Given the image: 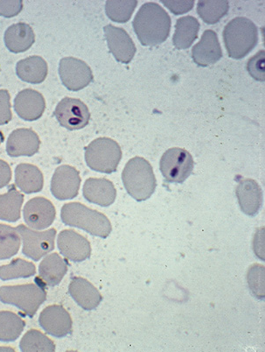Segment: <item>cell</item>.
I'll return each instance as SVG.
<instances>
[{
  "label": "cell",
  "instance_id": "e0dca14e",
  "mask_svg": "<svg viewBox=\"0 0 265 352\" xmlns=\"http://www.w3.org/2000/svg\"><path fill=\"white\" fill-rule=\"evenodd\" d=\"M40 146V138L36 133L32 129L21 128L9 135L6 152L10 157H31L39 151Z\"/></svg>",
  "mask_w": 265,
  "mask_h": 352
},
{
  "label": "cell",
  "instance_id": "44dd1931",
  "mask_svg": "<svg viewBox=\"0 0 265 352\" xmlns=\"http://www.w3.org/2000/svg\"><path fill=\"white\" fill-rule=\"evenodd\" d=\"M69 292L76 302L85 310L97 309L103 300L97 287L82 277L73 278L69 286Z\"/></svg>",
  "mask_w": 265,
  "mask_h": 352
},
{
  "label": "cell",
  "instance_id": "7a4b0ae2",
  "mask_svg": "<svg viewBox=\"0 0 265 352\" xmlns=\"http://www.w3.org/2000/svg\"><path fill=\"white\" fill-rule=\"evenodd\" d=\"M60 219L64 225L78 227L99 238L106 239L113 232L111 221L104 214L80 203L64 204Z\"/></svg>",
  "mask_w": 265,
  "mask_h": 352
},
{
  "label": "cell",
  "instance_id": "8fae6325",
  "mask_svg": "<svg viewBox=\"0 0 265 352\" xmlns=\"http://www.w3.org/2000/svg\"><path fill=\"white\" fill-rule=\"evenodd\" d=\"M81 177L74 166L62 165L54 171L51 181V192L56 199L63 201L73 199L78 196Z\"/></svg>",
  "mask_w": 265,
  "mask_h": 352
},
{
  "label": "cell",
  "instance_id": "3957f363",
  "mask_svg": "<svg viewBox=\"0 0 265 352\" xmlns=\"http://www.w3.org/2000/svg\"><path fill=\"white\" fill-rule=\"evenodd\" d=\"M122 180L128 194L138 201L149 199L157 186L152 165L142 157H134L127 162Z\"/></svg>",
  "mask_w": 265,
  "mask_h": 352
},
{
  "label": "cell",
  "instance_id": "ab89813d",
  "mask_svg": "<svg viewBox=\"0 0 265 352\" xmlns=\"http://www.w3.org/2000/svg\"><path fill=\"white\" fill-rule=\"evenodd\" d=\"M3 142H4V136H3V134L0 133V145H1Z\"/></svg>",
  "mask_w": 265,
  "mask_h": 352
},
{
  "label": "cell",
  "instance_id": "30bf717a",
  "mask_svg": "<svg viewBox=\"0 0 265 352\" xmlns=\"http://www.w3.org/2000/svg\"><path fill=\"white\" fill-rule=\"evenodd\" d=\"M59 75L63 85L72 91H81L93 81V74L88 64L75 57L60 60Z\"/></svg>",
  "mask_w": 265,
  "mask_h": 352
},
{
  "label": "cell",
  "instance_id": "f35d334b",
  "mask_svg": "<svg viewBox=\"0 0 265 352\" xmlns=\"http://www.w3.org/2000/svg\"><path fill=\"white\" fill-rule=\"evenodd\" d=\"M12 180V169L8 162L0 160V188L8 186Z\"/></svg>",
  "mask_w": 265,
  "mask_h": 352
},
{
  "label": "cell",
  "instance_id": "9a60e30c",
  "mask_svg": "<svg viewBox=\"0 0 265 352\" xmlns=\"http://www.w3.org/2000/svg\"><path fill=\"white\" fill-rule=\"evenodd\" d=\"M108 50L117 62L130 63L135 56L137 47L132 38L124 28L107 25L104 28Z\"/></svg>",
  "mask_w": 265,
  "mask_h": 352
},
{
  "label": "cell",
  "instance_id": "d6a6232c",
  "mask_svg": "<svg viewBox=\"0 0 265 352\" xmlns=\"http://www.w3.org/2000/svg\"><path fill=\"white\" fill-rule=\"evenodd\" d=\"M138 6V1H107L105 12L108 18L117 23H126L132 18L134 10Z\"/></svg>",
  "mask_w": 265,
  "mask_h": 352
},
{
  "label": "cell",
  "instance_id": "f1b7e54d",
  "mask_svg": "<svg viewBox=\"0 0 265 352\" xmlns=\"http://www.w3.org/2000/svg\"><path fill=\"white\" fill-rule=\"evenodd\" d=\"M21 235L10 226L0 225V261L11 258L21 248Z\"/></svg>",
  "mask_w": 265,
  "mask_h": 352
},
{
  "label": "cell",
  "instance_id": "52a82bcc",
  "mask_svg": "<svg viewBox=\"0 0 265 352\" xmlns=\"http://www.w3.org/2000/svg\"><path fill=\"white\" fill-rule=\"evenodd\" d=\"M193 156L186 149L174 147L162 155L159 168L165 180L174 184H183L194 170Z\"/></svg>",
  "mask_w": 265,
  "mask_h": 352
},
{
  "label": "cell",
  "instance_id": "836d02e7",
  "mask_svg": "<svg viewBox=\"0 0 265 352\" xmlns=\"http://www.w3.org/2000/svg\"><path fill=\"white\" fill-rule=\"evenodd\" d=\"M262 265H255L249 271L248 280L251 290L257 298H264V271L260 274Z\"/></svg>",
  "mask_w": 265,
  "mask_h": 352
},
{
  "label": "cell",
  "instance_id": "83f0119b",
  "mask_svg": "<svg viewBox=\"0 0 265 352\" xmlns=\"http://www.w3.org/2000/svg\"><path fill=\"white\" fill-rule=\"evenodd\" d=\"M23 319L11 311H0V342H14L23 332Z\"/></svg>",
  "mask_w": 265,
  "mask_h": 352
},
{
  "label": "cell",
  "instance_id": "9c48e42d",
  "mask_svg": "<svg viewBox=\"0 0 265 352\" xmlns=\"http://www.w3.org/2000/svg\"><path fill=\"white\" fill-rule=\"evenodd\" d=\"M60 126L70 131L82 129L91 120V113L84 102L78 98H64L54 111Z\"/></svg>",
  "mask_w": 265,
  "mask_h": 352
},
{
  "label": "cell",
  "instance_id": "8992f818",
  "mask_svg": "<svg viewBox=\"0 0 265 352\" xmlns=\"http://www.w3.org/2000/svg\"><path fill=\"white\" fill-rule=\"evenodd\" d=\"M122 159V150L110 138H98L85 147V161L92 170L113 174Z\"/></svg>",
  "mask_w": 265,
  "mask_h": 352
},
{
  "label": "cell",
  "instance_id": "277c9868",
  "mask_svg": "<svg viewBox=\"0 0 265 352\" xmlns=\"http://www.w3.org/2000/svg\"><path fill=\"white\" fill-rule=\"evenodd\" d=\"M227 52L236 60L242 59L258 43V30L253 21L245 17L233 19L223 30Z\"/></svg>",
  "mask_w": 265,
  "mask_h": 352
},
{
  "label": "cell",
  "instance_id": "d590c367",
  "mask_svg": "<svg viewBox=\"0 0 265 352\" xmlns=\"http://www.w3.org/2000/svg\"><path fill=\"white\" fill-rule=\"evenodd\" d=\"M10 100L9 92L6 89H0V126H4L12 120Z\"/></svg>",
  "mask_w": 265,
  "mask_h": 352
},
{
  "label": "cell",
  "instance_id": "484cf974",
  "mask_svg": "<svg viewBox=\"0 0 265 352\" xmlns=\"http://www.w3.org/2000/svg\"><path fill=\"white\" fill-rule=\"evenodd\" d=\"M200 28L199 21L193 16H184L178 19L172 38L174 47L178 50L189 49L198 38Z\"/></svg>",
  "mask_w": 265,
  "mask_h": 352
},
{
  "label": "cell",
  "instance_id": "5bb4252c",
  "mask_svg": "<svg viewBox=\"0 0 265 352\" xmlns=\"http://www.w3.org/2000/svg\"><path fill=\"white\" fill-rule=\"evenodd\" d=\"M57 245L60 254L69 261L82 262L91 258V243L74 230H64L60 232Z\"/></svg>",
  "mask_w": 265,
  "mask_h": 352
},
{
  "label": "cell",
  "instance_id": "cb8c5ba5",
  "mask_svg": "<svg viewBox=\"0 0 265 352\" xmlns=\"http://www.w3.org/2000/svg\"><path fill=\"white\" fill-rule=\"evenodd\" d=\"M15 185L25 194L38 193L44 187L43 173L36 166L21 163L15 169Z\"/></svg>",
  "mask_w": 265,
  "mask_h": 352
},
{
  "label": "cell",
  "instance_id": "8d00e7d4",
  "mask_svg": "<svg viewBox=\"0 0 265 352\" xmlns=\"http://www.w3.org/2000/svg\"><path fill=\"white\" fill-rule=\"evenodd\" d=\"M22 1H0V15L6 18L14 17L22 11Z\"/></svg>",
  "mask_w": 265,
  "mask_h": 352
},
{
  "label": "cell",
  "instance_id": "f546056e",
  "mask_svg": "<svg viewBox=\"0 0 265 352\" xmlns=\"http://www.w3.org/2000/svg\"><path fill=\"white\" fill-rule=\"evenodd\" d=\"M36 274V267L32 262L22 258H16L10 264L0 267V280L27 279Z\"/></svg>",
  "mask_w": 265,
  "mask_h": 352
},
{
  "label": "cell",
  "instance_id": "e575fe53",
  "mask_svg": "<svg viewBox=\"0 0 265 352\" xmlns=\"http://www.w3.org/2000/svg\"><path fill=\"white\" fill-rule=\"evenodd\" d=\"M264 50H262L248 62V72L257 81H264Z\"/></svg>",
  "mask_w": 265,
  "mask_h": 352
},
{
  "label": "cell",
  "instance_id": "5b68a950",
  "mask_svg": "<svg viewBox=\"0 0 265 352\" xmlns=\"http://www.w3.org/2000/svg\"><path fill=\"white\" fill-rule=\"evenodd\" d=\"M35 283L0 287V302L15 306L25 316L33 318L40 307L46 302V286L39 278Z\"/></svg>",
  "mask_w": 265,
  "mask_h": 352
},
{
  "label": "cell",
  "instance_id": "2e32d148",
  "mask_svg": "<svg viewBox=\"0 0 265 352\" xmlns=\"http://www.w3.org/2000/svg\"><path fill=\"white\" fill-rule=\"evenodd\" d=\"M14 107L15 113L22 120L35 121L43 117L46 102L40 92L33 89H25L16 96Z\"/></svg>",
  "mask_w": 265,
  "mask_h": 352
},
{
  "label": "cell",
  "instance_id": "4316f807",
  "mask_svg": "<svg viewBox=\"0 0 265 352\" xmlns=\"http://www.w3.org/2000/svg\"><path fill=\"white\" fill-rule=\"evenodd\" d=\"M24 195L16 190L14 185L9 187L8 193L0 195V220L15 223L21 219Z\"/></svg>",
  "mask_w": 265,
  "mask_h": 352
},
{
  "label": "cell",
  "instance_id": "74e56055",
  "mask_svg": "<svg viewBox=\"0 0 265 352\" xmlns=\"http://www.w3.org/2000/svg\"><path fill=\"white\" fill-rule=\"evenodd\" d=\"M161 2L175 15L186 14V12L191 11L194 6V1H167V0H162Z\"/></svg>",
  "mask_w": 265,
  "mask_h": 352
},
{
  "label": "cell",
  "instance_id": "ffe728a7",
  "mask_svg": "<svg viewBox=\"0 0 265 352\" xmlns=\"http://www.w3.org/2000/svg\"><path fill=\"white\" fill-rule=\"evenodd\" d=\"M84 197L89 203L102 207L111 206L116 200L114 184L105 178H89L84 186Z\"/></svg>",
  "mask_w": 265,
  "mask_h": 352
},
{
  "label": "cell",
  "instance_id": "1f68e13d",
  "mask_svg": "<svg viewBox=\"0 0 265 352\" xmlns=\"http://www.w3.org/2000/svg\"><path fill=\"white\" fill-rule=\"evenodd\" d=\"M21 351H54L56 344L46 335L37 329H31L22 338L20 342Z\"/></svg>",
  "mask_w": 265,
  "mask_h": 352
},
{
  "label": "cell",
  "instance_id": "4fadbf2b",
  "mask_svg": "<svg viewBox=\"0 0 265 352\" xmlns=\"http://www.w3.org/2000/svg\"><path fill=\"white\" fill-rule=\"evenodd\" d=\"M25 223L32 229L44 230L52 226L56 217L52 201L44 197H34L27 201L23 210Z\"/></svg>",
  "mask_w": 265,
  "mask_h": 352
},
{
  "label": "cell",
  "instance_id": "d4e9b609",
  "mask_svg": "<svg viewBox=\"0 0 265 352\" xmlns=\"http://www.w3.org/2000/svg\"><path fill=\"white\" fill-rule=\"evenodd\" d=\"M49 67L43 57L30 56L20 60L16 65V74L22 81L40 85L47 78Z\"/></svg>",
  "mask_w": 265,
  "mask_h": 352
},
{
  "label": "cell",
  "instance_id": "4dcf8cb0",
  "mask_svg": "<svg viewBox=\"0 0 265 352\" xmlns=\"http://www.w3.org/2000/svg\"><path fill=\"white\" fill-rule=\"evenodd\" d=\"M229 1H199L197 12L207 24H216L228 14Z\"/></svg>",
  "mask_w": 265,
  "mask_h": 352
},
{
  "label": "cell",
  "instance_id": "7402d4cb",
  "mask_svg": "<svg viewBox=\"0 0 265 352\" xmlns=\"http://www.w3.org/2000/svg\"><path fill=\"white\" fill-rule=\"evenodd\" d=\"M68 272V262L58 254L47 255L39 265V279L45 286L56 287Z\"/></svg>",
  "mask_w": 265,
  "mask_h": 352
},
{
  "label": "cell",
  "instance_id": "ac0fdd59",
  "mask_svg": "<svg viewBox=\"0 0 265 352\" xmlns=\"http://www.w3.org/2000/svg\"><path fill=\"white\" fill-rule=\"evenodd\" d=\"M194 62L200 67L214 65L222 57V50L215 31L206 30L192 50Z\"/></svg>",
  "mask_w": 265,
  "mask_h": 352
},
{
  "label": "cell",
  "instance_id": "7c38bea8",
  "mask_svg": "<svg viewBox=\"0 0 265 352\" xmlns=\"http://www.w3.org/2000/svg\"><path fill=\"white\" fill-rule=\"evenodd\" d=\"M39 323L43 331L53 337L65 338L72 333L71 316L60 305H51L45 308L41 313Z\"/></svg>",
  "mask_w": 265,
  "mask_h": 352
},
{
  "label": "cell",
  "instance_id": "ba28073f",
  "mask_svg": "<svg viewBox=\"0 0 265 352\" xmlns=\"http://www.w3.org/2000/svg\"><path fill=\"white\" fill-rule=\"evenodd\" d=\"M21 235L23 248L22 254L34 261H39L44 256L49 254L54 249L56 241V229H49L45 232H35L23 225L16 227Z\"/></svg>",
  "mask_w": 265,
  "mask_h": 352
},
{
  "label": "cell",
  "instance_id": "d6986e66",
  "mask_svg": "<svg viewBox=\"0 0 265 352\" xmlns=\"http://www.w3.org/2000/svg\"><path fill=\"white\" fill-rule=\"evenodd\" d=\"M236 197L242 212L246 215H257L263 204V191L255 180L244 179L236 187Z\"/></svg>",
  "mask_w": 265,
  "mask_h": 352
},
{
  "label": "cell",
  "instance_id": "6da1fadb",
  "mask_svg": "<svg viewBox=\"0 0 265 352\" xmlns=\"http://www.w3.org/2000/svg\"><path fill=\"white\" fill-rule=\"evenodd\" d=\"M171 25V18L167 11L154 2L143 4L132 22L140 43L148 47L165 43L170 34Z\"/></svg>",
  "mask_w": 265,
  "mask_h": 352
},
{
  "label": "cell",
  "instance_id": "603a6c76",
  "mask_svg": "<svg viewBox=\"0 0 265 352\" xmlns=\"http://www.w3.org/2000/svg\"><path fill=\"white\" fill-rule=\"evenodd\" d=\"M35 41L33 28L25 23L12 25L5 33V43L12 53L25 52L30 49Z\"/></svg>",
  "mask_w": 265,
  "mask_h": 352
}]
</instances>
